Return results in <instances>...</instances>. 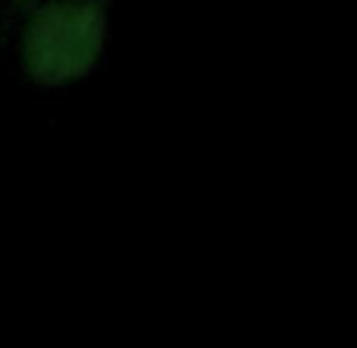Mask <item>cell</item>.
<instances>
[{
    "label": "cell",
    "instance_id": "7a4b0ae2",
    "mask_svg": "<svg viewBox=\"0 0 357 348\" xmlns=\"http://www.w3.org/2000/svg\"><path fill=\"white\" fill-rule=\"evenodd\" d=\"M41 0H10V16H22L26 20L29 10H35Z\"/></svg>",
    "mask_w": 357,
    "mask_h": 348
},
{
    "label": "cell",
    "instance_id": "6da1fadb",
    "mask_svg": "<svg viewBox=\"0 0 357 348\" xmlns=\"http://www.w3.org/2000/svg\"><path fill=\"white\" fill-rule=\"evenodd\" d=\"M108 45V0H41L20 35L22 73L41 89L79 82Z\"/></svg>",
    "mask_w": 357,
    "mask_h": 348
}]
</instances>
